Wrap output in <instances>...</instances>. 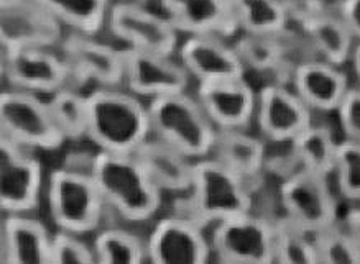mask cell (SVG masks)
I'll list each match as a JSON object with an SVG mask.
<instances>
[{
  "label": "cell",
  "instance_id": "obj_1",
  "mask_svg": "<svg viewBox=\"0 0 360 264\" xmlns=\"http://www.w3.org/2000/svg\"><path fill=\"white\" fill-rule=\"evenodd\" d=\"M91 174L105 205L129 222L152 218L162 205V190L134 154L99 150L91 161Z\"/></svg>",
  "mask_w": 360,
  "mask_h": 264
},
{
  "label": "cell",
  "instance_id": "obj_2",
  "mask_svg": "<svg viewBox=\"0 0 360 264\" xmlns=\"http://www.w3.org/2000/svg\"><path fill=\"white\" fill-rule=\"evenodd\" d=\"M87 136L101 151L134 154L152 136L148 107L135 95L102 87L87 95Z\"/></svg>",
  "mask_w": 360,
  "mask_h": 264
},
{
  "label": "cell",
  "instance_id": "obj_3",
  "mask_svg": "<svg viewBox=\"0 0 360 264\" xmlns=\"http://www.w3.org/2000/svg\"><path fill=\"white\" fill-rule=\"evenodd\" d=\"M184 215L201 227L252 212L247 180L221 161L199 159L194 163L189 197L183 202Z\"/></svg>",
  "mask_w": 360,
  "mask_h": 264
},
{
  "label": "cell",
  "instance_id": "obj_4",
  "mask_svg": "<svg viewBox=\"0 0 360 264\" xmlns=\"http://www.w3.org/2000/svg\"><path fill=\"white\" fill-rule=\"evenodd\" d=\"M152 135L167 141L191 159H201L214 150L217 128L199 104L179 92L153 99L148 105Z\"/></svg>",
  "mask_w": 360,
  "mask_h": 264
},
{
  "label": "cell",
  "instance_id": "obj_5",
  "mask_svg": "<svg viewBox=\"0 0 360 264\" xmlns=\"http://www.w3.org/2000/svg\"><path fill=\"white\" fill-rule=\"evenodd\" d=\"M48 207L60 230L82 235L99 227L105 200L91 173L55 169L48 178Z\"/></svg>",
  "mask_w": 360,
  "mask_h": 264
},
{
  "label": "cell",
  "instance_id": "obj_6",
  "mask_svg": "<svg viewBox=\"0 0 360 264\" xmlns=\"http://www.w3.org/2000/svg\"><path fill=\"white\" fill-rule=\"evenodd\" d=\"M0 128L2 136L32 150H56L66 140L48 100L20 89L4 91L0 95Z\"/></svg>",
  "mask_w": 360,
  "mask_h": 264
},
{
  "label": "cell",
  "instance_id": "obj_7",
  "mask_svg": "<svg viewBox=\"0 0 360 264\" xmlns=\"http://www.w3.org/2000/svg\"><path fill=\"white\" fill-rule=\"evenodd\" d=\"M212 242L226 263H275V223L252 212L216 223Z\"/></svg>",
  "mask_w": 360,
  "mask_h": 264
},
{
  "label": "cell",
  "instance_id": "obj_8",
  "mask_svg": "<svg viewBox=\"0 0 360 264\" xmlns=\"http://www.w3.org/2000/svg\"><path fill=\"white\" fill-rule=\"evenodd\" d=\"M41 163L25 146L0 138V207L6 213H27L40 202Z\"/></svg>",
  "mask_w": 360,
  "mask_h": 264
},
{
  "label": "cell",
  "instance_id": "obj_9",
  "mask_svg": "<svg viewBox=\"0 0 360 264\" xmlns=\"http://www.w3.org/2000/svg\"><path fill=\"white\" fill-rule=\"evenodd\" d=\"M280 197L286 217L309 232L318 233L335 225L338 204L324 176L300 168L281 184Z\"/></svg>",
  "mask_w": 360,
  "mask_h": 264
},
{
  "label": "cell",
  "instance_id": "obj_10",
  "mask_svg": "<svg viewBox=\"0 0 360 264\" xmlns=\"http://www.w3.org/2000/svg\"><path fill=\"white\" fill-rule=\"evenodd\" d=\"M4 77L15 89L53 94L71 79L65 58L48 51V48H4Z\"/></svg>",
  "mask_w": 360,
  "mask_h": 264
},
{
  "label": "cell",
  "instance_id": "obj_11",
  "mask_svg": "<svg viewBox=\"0 0 360 264\" xmlns=\"http://www.w3.org/2000/svg\"><path fill=\"white\" fill-rule=\"evenodd\" d=\"M61 40V22L37 0L0 2L4 48H50Z\"/></svg>",
  "mask_w": 360,
  "mask_h": 264
},
{
  "label": "cell",
  "instance_id": "obj_12",
  "mask_svg": "<svg viewBox=\"0 0 360 264\" xmlns=\"http://www.w3.org/2000/svg\"><path fill=\"white\" fill-rule=\"evenodd\" d=\"M110 30L129 48L172 56L176 50L178 30L169 22L137 4H117L110 11Z\"/></svg>",
  "mask_w": 360,
  "mask_h": 264
},
{
  "label": "cell",
  "instance_id": "obj_13",
  "mask_svg": "<svg viewBox=\"0 0 360 264\" xmlns=\"http://www.w3.org/2000/svg\"><path fill=\"white\" fill-rule=\"evenodd\" d=\"M124 79L137 95L158 97L184 92L189 82L186 67L172 61V56L148 53L135 48L124 50Z\"/></svg>",
  "mask_w": 360,
  "mask_h": 264
},
{
  "label": "cell",
  "instance_id": "obj_14",
  "mask_svg": "<svg viewBox=\"0 0 360 264\" xmlns=\"http://www.w3.org/2000/svg\"><path fill=\"white\" fill-rule=\"evenodd\" d=\"M209 251L202 227L186 215L160 220L147 243V259L157 264L206 263Z\"/></svg>",
  "mask_w": 360,
  "mask_h": 264
},
{
  "label": "cell",
  "instance_id": "obj_15",
  "mask_svg": "<svg viewBox=\"0 0 360 264\" xmlns=\"http://www.w3.org/2000/svg\"><path fill=\"white\" fill-rule=\"evenodd\" d=\"M63 58L70 66L71 79L94 81L104 87H114L124 81V53L92 40L91 35L71 33L63 41Z\"/></svg>",
  "mask_w": 360,
  "mask_h": 264
},
{
  "label": "cell",
  "instance_id": "obj_16",
  "mask_svg": "<svg viewBox=\"0 0 360 264\" xmlns=\"http://www.w3.org/2000/svg\"><path fill=\"white\" fill-rule=\"evenodd\" d=\"M257 121L271 141H293L311 125V109L296 92L281 84H270L257 95Z\"/></svg>",
  "mask_w": 360,
  "mask_h": 264
},
{
  "label": "cell",
  "instance_id": "obj_17",
  "mask_svg": "<svg viewBox=\"0 0 360 264\" xmlns=\"http://www.w3.org/2000/svg\"><path fill=\"white\" fill-rule=\"evenodd\" d=\"M198 100L217 130H244L257 110L255 92L244 77L201 82Z\"/></svg>",
  "mask_w": 360,
  "mask_h": 264
},
{
  "label": "cell",
  "instance_id": "obj_18",
  "mask_svg": "<svg viewBox=\"0 0 360 264\" xmlns=\"http://www.w3.org/2000/svg\"><path fill=\"white\" fill-rule=\"evenodd\" d=\"M183 66L199 82L242 79L245 65L236 48L226 45L219 37H191L179 50Z\"/></svg>",
  "mask_w": 360,
  "mask_h": 264
},
{
  "label": "cell",
  "instance_id": "obj_19",
  "mask_svg": "<svg viewBox=\"0 0 360 264\" xmlns=\"http://www.w3.org/2000/svg\"><path fill=\"white\" fill-rule=\"evenodd\" d=\"M163 11L179 32L193 37H232L237 30L229 0H162Z\"/></svg>",
  "mask_w": 360,
  "mask_h": 264
},
{
  "label": "cell",
  "instance_id": "obj_20",
  "mask_svg": "<svg viewBox=\"0 0 360 264\" xmlns=\"http://www.w3.org/2000/svg\"><path fill=\"white\" fill-rule=\"evenodd\" d=\"M2 261L8 264L51 263V237L40 220L7 213L2 225Z\"/></svg>",
  "mask_w": 360,
  "mask_h": 264
},
{
  "label": "cell",
  "instance_id": "obj_21",
  "mask_svg": "<svg viewBox=\"0 0 360 264\" xmlns=\"http://www.w3.org/2000/svg\"><path fill=\"white\" fill-rule=\"evenodd\" d=\"M295 92L309 109L338 110L347 94V79L328 61H304L293 70Z\"/></svg>",
  "mask_w": 360,
  "mask_h": 264
},
{
  "label": "cell",
  "instance_id": "obj_22",
  "mask_svg": "<svg viewBox=\"0 0 360 264\" xmlns=\"http://www.w3.org/2000/svg\"><path fill=\"white\" fill-rule=\"evenodd\" d=\"M134 156L160 190L184 192L191 187L194 163L167 141L152 135Z\"/></svg>",
  "mask_w": 360,
  "mask_h": 264
},
{
  "label": "cell",
  "instance_id": "obj_23",
  "mask_svg": "<svg viewBox=\"0 0 360 264\" xmlns=\"http://www.w3.org/2000/svg\"><path fill=\"white\" fill-rule=\"evenodd\" d=\"M216 159L245 179H257L265 168V146L242 130H219L214 145Z\"/></svg>",
  "mask_w": 360,
  "mask_h": 264
},
{
  "label": "cell",
  "instance_id": "obj_24",
  "mask_svg": "<svg viewBox=\"0 0 360 264\" xmlns=\"http://www.w3.org/2000/svg\"><path fill=\"white\" fill-rule=\"evenodd\" d=\"M311 46L330 65H342L347 61L352 50V32L342 18L319 11L300 22Z\"/></svg>",
  "mask_w": 360,
  "mask_h": 264
},
{
  "label": "cell",
  "instance_id": "obj_25",
  "mask_svg": "<svg viewBox=\"0 0 360 264\" xmlns=\"http://www.w3.org/2000/svg\"><path fill=\"white\" fill-rule=\"evenodd\" d=\"M237 27L250 35H281L290 13L285 0H229Z\"/></svg>",
  "mask_w": 360,
  "mask_h": 264
},
{
  "label": "cell",
  "instance_id": "obj_26",
  "mask_svg": "<svg viewBox=\"0 0 360 264\" xmlns=\"http://www.w3.org/2000/svg\"><path fill=\"white\" fill-rule=\"evenodd\" d=\"M293 154L301 169L329 178L334 173L339 143L329 128L311 124L291 141Z\"/></svg>",
  "mask_w": 360,
  "mask_h": 264
},
{
  "label": "cell",
  "instance_id": "obj_27",
  "mask_svg": "<svg viewBox=\"0 0 360 264\" xmlns=\"http://www.w3.org/2000/svg\"><path fill=\"white\" fill-rule=\"evenodd\" d=\"M58 20L77 33L96 35L107 20L109 0H37Z\"/></svg>",
  "mask_w": 360,
  "mask_h": 264
},
{
  "label": "cell",
  "instance_id": "obj_28",
  "mask_svg": "<svg viewBox=\"0 0 360 264\" xmlns=\"http://www.w3.org/2000/svg\"><path fill=\"white\" fill-rule=\"evenodd\" d=\"M316 233L309 232L290 217L275 223V263L313 264L318 263Z\"/></svg>",
  "mask_w": 360,
  "mask_h": 264
},
{
  "label": "cell",
  "instance_id": "obj_29",
  "mask_svg": "<svg viewBox=\"0 0 360 264\" xmlns=\"http://www.w3.org/2000/svg\"><path fill=\"white\" fill-rule=\"evenodd\" d=\"M48 105L56 125L68 140H79L87 135V121H89V104L84 97L70 87H61L53 92L48 99Z\"/></svg>",
  "mask_w": 360,
  "mask_h": 264
},
{
  "label": "cell",
  "instance_id": "obj_30",
  "mask_svg": "<svg viewBox=\"0 0 360 264\" xmlns=\"http://www.w3.org/2000/svg\"><path fill=\"white\" fill-rule=\"evenodd\" d=\"M278 37L247 33L236 45V51L245 67L259 72H281L286 67V48Z\"/></svg>",
  "mask_w": 360,
  "mask_h": 264
},
{
  "label": "cell",
  "instance_id": "obj_31",
  "mask_svg": "<svg viewBox=\"0 0 360 264\" xmlns=\"http://www.w3.org/2000/svg\"><path fill=\"white\" fill-rule=\"evenodd\" d=\"M96 261L104 264L143 263L147 246L134 233L120 228H109L97 235L94 242Z\"/></svg>",
  "mask_w": 360,
  "mask_h": 264
},
{
  "label": "cell",
  "instance_id": "obj_32",
  "mask_svg": "<svg viewBox=\"0 0 360 264\" xmlns=\"http://www.w3.org/2000/svg\"><path fill=\"white\" fill-rule=\"evenodd\" d=\"M316 251L318 263L328 264H355L360 263V249L347 233V230L333 227L316 233Z\"/></svg>",
  "mask_w": 360,
  "mask_h": 264
},
{
  "label": "cell",
  "instance_id": "obj_33",
  "mask_svg": "<svg viewBox=\"0 0 360 264\" xmlns=\"http://www.w3.org/2000/svg\"><path fill=\"white\" fill-rule=\"evenodd\" d=\"M334 174L345 197L360 200V143L347 140L339 143Z\"/></svg>",
  "mask_w": 360,
  "mask_h": 264
},
{
  "label": "cell",
  "instance_id": "obj_34",
  "mask_svg": "<svg viewBox=\"0 0 360 264\" xmlns=\"http://www.w3.org/2000/svg\"><path fill=\"white\" fill-rule=\"evenodd\" d=\"M51 263L89 264L96 263V254L76 233L60 230L51 237Z\"/></svg>",
  "mask_w": 360,
  "mask_h": 264
},
{
  "label": "cell",
  "instance_id": "obj_35",
  "mask_svg": "<svg viewBox=\"0 0 360 264\" xmlns=\"http://www.w3.org/2000/svg\"><path fill=\"white\" fill-rule=\"evenodd\" d=\"M339 120L349 140L360 143V89H349L340 102Z\"/></svg>",
  "mask_w": 360,
  "mask_h": 264
},
{
  "label": "cell",
  "instance_id": "obj_36",
  "mask_svg": "<svg viewBox=\"0 0 360 264\" xmlns=\"http://www.w3.org/2000/svg\"><path fill=\"white\" fill-rule=\"evenodd\" d=\"M340 18L352 32V35L360 38V0H342Z\"/></svg>",
  "mask_w": 360,
  "mask_h": 264
},
{
  "label": "cell",
  "instance_id": "obj_37",
  "mask_svg": "<svg viewBox=\"0 0 360 264\" xmlns=\"http://www.w3.org/2000/svg\"><path fill=\"white\" fill-rule=\"evenodd\" d=\"M347 233L360 249V209L350 210L347 215Z\"/></svg>",
  "mask_w": 360,
  "mask_h": 264
},
{
  "label": "cell",
  "instance_id": "obj_38",
  "mask_svg": "<svg viewBox=\"0 0 360 264\" xmlns=\"http://www.w3.org/2000/svg\"><path fill=\"white\" fill-rule=\"evenodd\" d=\"M354 70H355V74H357V77H359V81H360V45L355 48V51H354Z\"/></svg>",
  "mask_w": 360,
  "mask_h": 264
}]
</instances>
